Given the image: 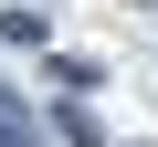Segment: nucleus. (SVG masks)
<instances>
[{
	"label": "nucleus",
	"instance_id": "nucleus-1",
	"mask_svg": "<svg viewBox=\"0 0 158 147\" xmlns=\"http://www.w3.org/2000/svg\"><path fill=\"white\" fill-rule=\"evenodd\" d=\"M0 147H42V137H32V126H21L11 105H0Z\"/></svg>",
	"mask_w": 158,
	"mask_h": 147
}]
</instances>
